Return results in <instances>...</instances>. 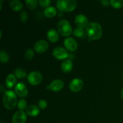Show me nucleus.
I'll return each mask as SVG.
<instances>
[{"label": "nucleus", "mask_w": 123, "mask_h": 123, "mask_svg": "<svg viewBox=\"0 0 123 123\" xmlns=\"http://www.w3.org/2000/svg\"><path fill=\"white\" fill-rule=\"evenodd\" d=\"M86 32L87 36L93 40H97L100 39L102 36V28L98 23H89L86 27Z\"/></svg>", "instance_id": "f257e3e1"}, {"label": "nucleus", "mask_w": 123, "mask_h": 123, "mask_svg": "<svg viewBox=\"0 0 123 123\" xmlns=\"http://www.w3.org/2000/svg\"><path fill=\"white\" fill-rule=\"evenodd\" d=\"M3 105L5 108L8 110L13 109L17 104V97L13 91H7L3 96Z\"/></svg>", "instance_id": "f03ea898"}, {"label": "nucleus", "mask_w": 123, "mask_h": 123, "mask_svg": "<svg viewBox=\"0 0 123 123\" xmlns=\"http://www.w3.org/2000/svg\"><path fill=\"white\" fill-rule=\"evenodd\" d=\"M56 7L61 12H70L77 7L76 0H58L56 1Z\"/></svg>", "instance_id": "7ed1b4c3"}, {"label": "nucleus", "mask_w": 123, "mask_h": 123, "mask_svg": "<svg viewBox=\"0 0 123 123\" xmlns=\"http://www.w3.org/2000/svg\"><path fill=\"white\" fill-rule=\"evenodd\" d=\"M57 28L59 33L64 37H68L72 33V26L66 19H62L58 22Z\"/></svg>", "instance_id": "20e7f679"}, {"label": "nucleus", "mask_w": 123, "mask_h": 123, "mask_svg": "<svg viewBox=\"0 0 123 123\" xmlns=\"http://www.w3.org/2000/svg\"><path fill=\"white\" fill-rule=\"evenodd\" d=\"M43 79L42 74L39 72L34 71L29 73L27 76V80L28 82L32 85H37L40 84Z\"/></svg>", "instance_id": "39448f33"}, {"label": "nucleus", "mask_w": 123, "mask_h": 123, "mask_svg": "<svg viewBox=\"0 0 123 123\" xmlns=\"http://www.w3.org/2000/svg\"><path fill=\"white\" fill-rule=\"evenodd\" d=\"M84 86V82L82 79L76 78L73 79L69 84V88L73 92H78L82 90Z\"/></svg>", "instance_id": "423d86ee"}, {"label": "nucleus", "mask_w": 123, "mask_h": 123, "mask_svg": "<svg viewBox=\"0 0 123 123\" xmlns=\"http://www.w3.org/2000/svg\"><path fill=\"white\" fill-rule=\"evenodd\" d=\"M53 55L56 59L59 60H65L68 58V54L67 50L62 47H57L53 51Z\"/></svg>", "instance_id": "0eeeda50"}, {"label": "nucleus", "mask_w": 123, "mask_h": 123, "mask_svg": "<svg viewBox=\"0 0 123 123\" xmlns=\"http://www.w3.org/2000/svg\"><path fill=\"white\" fill-rule=\"evenodd\" d=\"M64 45L66 49L70 52H74L78 49V43L72 37L66 38L64 42Z\"/></svg>", "instance_id": "6e6552de"}, {"label": "nucleus", "mask_w": 123, "mask_h": 123, "mask_svg": "<svg viewBox=\"0 0 123 123\" xmlns=\"http://www.w3.org/2000/svg\"><path fill=\"white\" fill-rule=\"evenodd\" d=\"M14 91L16 94L22 98L26 97L28 94L27 88L23 83H19L17 84L14 88Z\"/></svg>", "instance_id": "1a4fd4ad"}, {"label": "nucleus", "mask_w": 123, "mask_h": 123, "mask_svg": "<svg viewBox=\"0 0 123 123\" xmlns=\"http://www.w3.org/2000/svg\"><path fill=\"white\" fill-rule=\"evenodd\" d=\"M64 85V84L62 80L60 79H56L52 82V83L49 86H48L47 88L48 90L53 91L54 92H58L63 88Z\"/></svg>", "instance_id": "9d476101"}, {"label": "nucleus", "mask_w": 123, "mask_h": 123, "mask_svg": "<svg viewBox=\"0 0 123 123\" xmlns=\"http://www.w3.org/2000/svg\"><path fill=\"white\" fill-rule=\"evenodd\" d=\"M49 48L48 43L45 40H39L34 44V49L38 54H43L48 50Z\"/></svg>", "instance_id": "9b49d317"}, {"label": "nucleus", "mask_w": 123, "mask_h": 123, "mask_svg": "<svg viewBox=\"0 0 123 123\" xmlns=\"http://www.w3.org/2000/svg\"><path fill=\"white\" fill-rule=\"evenodd\" d=\"M26 115L23 111H19L13 115L12 118L13 123H25L26 121Z\"/></svg>", "instance_id": "f8f14e48"}, {"label": "nucleus", "mask_w": 123, "mask_h": 123, "mask_svg": "<svg viewBox=\"0 0 123 123\" xmlns=\"http://www.w3.org/2000/svg\"><path fill=\"white\" fill-rule=\"evenodd\" d=\"M75 24L78 28H86L88 25V20L85 15L80 14L76 17Z\"/></svg>", "instance_id": "ddd939ff"}, {"label": "nucleus", "mask_w": 123, "mask_h": 123, "mask_svg": "<svg viewBox=\"0 0 123 123\" xmlns=\"http://www.w3.org/2000/svg\"><path fill=\"white\" fill-rule=\"evenodd\" d=\"M47 38L52 43H55L59 40V34L54 29H50L47 32Z\"/></svg>", "instance_id": "4468645a"}, {"label": "nucleus", "mask_w": 123, "mask_h": 123, "mask_svg": "<svg viewBox=\"0 0 123 123\" xmlns=\"http://www.w3.org/2000/svg\"><path fill=\"white\" fill-rule=\"evenodd\" d=\"M26 113L30 117H36L40 114V110L35 105H30L26 108Z\"/></svg>", "instance_id": "2eb2a0df"}, {"label": "nucleus", "mask_w": 123, "mask_h": 123, "mask_svg": "<svg viewBox=\"0 0 123 123\" xmlns=\"http://www.w3.org/2000/svg\"><path fill=\"white\" fill-rule=\"evenodd\" d=\"M10 7L12 10L14 12H19L22 10L24 6L20 1L18 0H12L10 1Z\"/></svg>", "instance_id": "dca6fc26"}, {"label": "nucleus", "mask_w": 123, "mask_h": 123, "mask_svg": "<svg viewBox=\"0 0 123 123\" xmlns=\"http://www.w3.org/2000/svg\"><path fill=\"white\" fill-rule=\"evenodd\" d=\"M16 77L14 74H10L6 79V85L8 88H12L16 82Z\"/></svg>", "instance_id": "f3484780"}, {"label": "nucleus", "mask_w": 123, "mask_h": 123, "mask_svg": "<svg viewBox=\"0 0 123 123\" xmlns=\"http://www.w3.org/2000/svg\"><path fill=\"white\" fill-rule=\"evenodd\" d=\"M73 65L70 60H67L64 61L61 64V70L64 73H69L73 69Z\"/></svg>", "instance_id": "a211bd4d"}, {"label": "nucleus", "mask_w": 123, "mask_h": 123, "mask_svg": "<svg viewBox=\"0 0 123 123\" xmlns=\"http://www.w3.org/2000/svg\"><path fill=\"white\" fill-rule=\"evenodd\" d=\"M57 14V10L54 7H48L44 10V14L48 18H52Z\"/></svg>", "instance_id": "6ab92c4d"}, {"label": "nucleus", "mask_w": 123, "mask_h": 123, "mask_svg": "<svg viewBox=\"0 0 123 123\" xmlns=\"http://www.w3.org/2000/svg\"><path fill=\"white\" fill-rule=\"evenodd\" d=\"M14 75L16 76V78H19V79H23L26 76L27 74H26V71L23 68H17L14 70Z\"/></svg>", "instance_id": "aec40b11"}, {"label": "nucleus", "mask_w": 123, "mask_h": 123, "mask_svg": "<svg viewBox=\"0 0 123 123\" xmlns=\"http://www.w3.org/2000/svg\"><path fill=\"white\" fill-rule=\"evenodd\" d=\"M25 2L27 7L30 10L35 9L38 6V1L37 0H27Z\"/></svg>", "instance_id": "412c9836"}, {"label": "nucleus", "mask_w": 123, "mask_h": 123, "mask_svg": "<svg viewBox=\"0 0 123 123\" xmlns=\"http://www.w3.org/2000/svg\"><path fill=\"white\" fill-rule=\"evenodd\" d=\"M9 61V56L6 52L4 50L0 51V61L2 63H7Z\"/></svg>", "instance_id": "4be33fe9"}, {"label": "nucleus", "mask_w": 123, "mask_h": 123, "mask_svg": "<svg viewBox=\"0 0 123 123\" xmlns=\"http://www.w3.org/2000/svg\"><path fill=\"white\" fill-rule=\"evenodd\" d=\"M110 4L115 8H120L123 7V0H111Z\"/></svg>", "instance_id": "5701e85b"}, {"label": "nucleus", "mask_w": 123, "mask_h": 123, "mask_svg": "<svg viewBox=\"0 0 123 123\" xmlns=\"http://www.w3.org/2000/svg\"><path fill=\"white\" fill-rule=\"evenodd\" d=\"M73 35L76 37H78V38L83 37L84 35H85V32H84V29L80 28H77L73 31Z\"/></svg>", "instance_id": "b1692460"}, {"label": "nucleus", "mask_w": 123, "mask_h": 123, "mask_svg": "<svg viewBox=\"0 0 123 123\" xmlns=\"http://www.w3.org/2000/svg\"><path fill=\"white\" fill-rule=\"evenodd\" d=\"M34 55V51L32 49H28L26 50L25 53V58L26 60H31V59L33 58Z\"/></svg>", "instance_id": "393cba45"}, {"label": "nucleus", "mask_w": 123, "mask_h": 123, "mask_svg": "<svg viewBox=\"0 0 123 123\" xmlns=\"http://www.w3.org/2000/svg\"><path fill=\"white\" fill-rule=\"evenodd\" d=\"M27 103L26 101L24 99H21L18 102V108L20 109V111H23L26 108Z\"/></svg>", "instance_id": "a878e982"}, {"label": "nucleus", "mask_w": 123, "mask_h": 123, "mask_svg": "<svg viewBox=\"0 0 123 123\" xmlns=\"http://www.w3.org/2000/svg\"><path fill=\"white\" fill-rule=\"evenodd\" d=\"M19 17H20V20H21L22 22L25 23L27 22L28 19V14L26 11H23L20 13Z\"/></svg>", "instance_id": "bb28decb"}, {"label": "nucleus", "mask_w": 123, "mask_h": 123, "mask_svg": "<svg viewBox=\"0 0 123 123\" xmlns=\"http://www.w3.org/2000/svg\"><path fill=\"white\" fill-rule=\"evenodd\" d=\"M38 106L40 109H44L48 106V103L45 100H40L38 102Z\"/></svg>", "instance_id": "cd10ccee"}, {"label": "nucleus", "mask_w": 123, "mask_h": 123, "mask_svg": "<svg viewBox=\"0 0 123 123\" xmlns=\"http://www.w3.org/2000/svg\"><path fill=\"white\" fill-rule=\"evenodd\" d=\"M38 2L42 7H48V6L51 3V1L50 0H40Z\"/></svg>", "instance_id": "c85d7f7f"}, {"label": "nucleus", "mask_w": 123, "mask_h": 123, "mask_svg": "<svg viewBox=\"0 0 123 123\" xmlns=\"http://www.w3.org/2000/svg\"><path fill=\"white\" fill-rule=\"evenodd\" d=\"M101 3L104 6H108L110 4V1H107V0H104V1H101Z\"/></svg>", "instance_id": "c756f323"}, {"label": "nucleus", "mask_w": 123, "mask_h": 123, "mask_svg": "<svg viewBox=\"0 0 123 123\" xmlns=\"http://www.w3.org/2000/svg\"><path fill=\"white\" fill-rule=\"evenodd\" d=\"M0 91H1V92H2V93L4 92V94L6 92V91H5V88H4L3 85H1V86H0Z\"/></svg>", "instance_id": "7c9ffc66"}, {"label": "nucleus", "mask_w": 123, "mask_h": 123, "mask_svg": "<svg viewBox=\"0 0 123 123\" xmlns=\"http://www.w3.org/2000/svg\"><path fill=\"white\" fill-rule=\"evenodd\" d=\"M58 16L59 17H62V16H63V13H62V12H60V13H59Z\"/></svg>", "instance_id": "2f4dec72"}, {"label": "nucleus", "mask_w": 123, "mask_h": 123, "mask_svg": "<svg viewBox=\"0 0 123 123\" xmlns=\"http://www.w3.org/2000/svg\"><path fill=\"white\" fill-rule=\"evenodd\" d=\"M121 97L123 99V88L122 90H121Z\"/></svg>", "instance_id": "473e14b6"}, {"label": "nucleus", "mask_w": 123, "mask_h": 123, "mask_svg": "<svg viewBox=\"0 0 123 123\" xmlns=\"http://www.w3.org/2000/svg\"></svg>", "instance_id": "72a5a7b5"}]
</instances>
